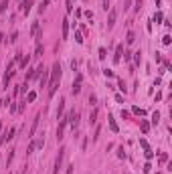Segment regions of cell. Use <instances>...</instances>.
I'll list each match as a JSON object with an SVG mask.
<instances>
[{
  "instance_id": "11",
  "label": "cell",
  "mask_w": 172,
  "mask_h": 174,
  "mask_svg": "<svg viewBox=\"0 0 172 174\" xmlns=\"http://www.w3.org/2000/svg\"><path fill=\"white\" fill-rule=\"evenodd\" d=\"M39 122H41V114H39V116H36V117L33 119V126H31V132H28V136H31V138H33L34 134H36V128H39Z\"/></svg>"
},
{
  "instance_id": "30",
  "label": "cell",
  "mask_w": 172,
  "mask_h": 174,
  "mask_svg": "<svg viewBox=\"0 0 172 174\" xmlns=\"http://www.w3.org/2000/svg\"><path fill=\"white\" fill-rule=\"evenodd\" d=\"M101 6H103V10H107L109 8V0H101Z\"/></svg>"
},
{
  "instance_id": "25",
  "label": "cell",
  "mask_w": 172,
  "mask_h": 174,
  "mask_svg": "<svg viewBox=\"0 0 172 174\" xmlns=\"http://www.w3.org/2000/svg\"><path fill=\"white\" fill-rule=\"evenodd\" d=\"M6 6H8V0H2V2H0V14L6 10Z\"/></svg>"
},
{
  "instance_id": "42",
  "label": "cell",
  "mask_w": 172,
  "mask_h": 174,
  "mask_svg": "<svg viewBox=\"0 0 172 174\" xmlns=\"http://www.w3.org/2000/svg\"><path fill=\"white\" fill-rule=\"evenodd\" d=\"M99 59H105V49H99Z\"/></svg>"
},
{
  "instance_id": "18",
  "label": "cell",
  "mask_w": 172,
  "mask_h": 174,
  "mask_svg": "<svg viewBox=\"0 0 172 174\" xmlns=\"http://www.w3.org/2000/svg\"><path fill=\"white\" fill-rule=\"evenodd\" d=\"M63 109H65V99H61L59 101V107H57V117L63 116Z\"/></svg>"
},
{
  "instance_id": "26",
  "label": "cell",
  "mask_w": 172,
  "mask_h": 174,
  "mask_svg": "<svg viewBox=\"0 0 172 174\" xmlns=\"http://www.w3.org/2000/svg\"><path fill=\"white\" fill-rule=\"evenodd\" d=\"M158 119H160V114L154 111V114H152V124H158Z\"/></svg>"
},
{
  "instance_id": "15",
  "label": "cell",
  "mask_w": 172,
  "mask_h": 174,
  "mask_svg": "<svg viewBox=\"0 0 172 174\" xmlns=\"http://www.w3.org/2000/svg\"><path fill=\"white\" fill-rule=\"evenodd\" d=\"M28 61H31V57H28V55H20V59H18V63H20V69H24V67L28 65Z\"/></svg>"
},
{
  "instance_id": "35",
  "label": "cell",
  "mask_w": 172,
  "mask_h": 174,
  "mask_svg": "<svg viewBox=\"0 0 172 174\" xmlns=\"http://www.w3.org/2000/svg\"><path fill=\"white\" fill-rule=\"evenodd\" d=\"M122 117H124V119H128V117H130V111H126V109H122Z\"/></svg>"
},
{
  "instance_id": "40",
  "label": "cell",
  "mask_w": 172,
  "mask_h": 174,
  "mask_svg": "<svg viewBox=\"0 0 172 174\" xmlns=\"http://www.w3.org/2000/svg\"><path fill=\"white\" fill-rule=\"evenodd\" d=\"M164 16H162V12H156V16H154V20H162Z\"/></svg>"
},
{
  "instance_id": "3",
  "label": "cell",
  "mask_w": 172,
  "mask_h": 174,
  "mask_svg": "<svg viewBox=\"0 0 172 174\" xmlns=\"http://www.w3.org/2000/svg\"><path fill=\"white\" fill-rule=\"evenodd\" d=\"M43 146H45V140H43V138H41V140H34V142H31V144H28V148H26V154H33L36 148H43Z\"/></svg>"
},
{
  "instance_id": "10",
  "label": "cell",
  "mask_w": 172,
  "mask_h": 174,
  "mask_svg": "<svg viewBox=\"0 0 172 174\" xmlns=\"http://www.w3.org/2000/svg\"><path fill=\"white\" fill-rule=\"evenodd\" d=\"M122 55H124V45H117L115 47V55H114V63H120Z\"/></svg>"
},
{
  "instance_id": "5",
  "label": "cell",
  "mask_w": 172,
  "mask_h": 174,
  "mask_svg": "<svg viewBox=\"0 0 172 174\" xmlns=\"http://www.w3.org/2000/svg\"><path fill=\"white\" fill-rule=\"evenodd\" d=\"M14 134H16V128H10V130H6V132H4V136L0 138V144H6V142H10V140L14 138Z\"/></svg>"
},
{
  "instance_id": "33",
  "label": "cell",
  "mask_w": 172,
  "mask_h": 174,
  "mask_svg": "<svg viewBox=\"0 0 172 174\" xmlns=\"http://www.w3.org/2000/svg\"><path fill=\"white\" fill-rule=\"evenodd\" d=\"M95 101H97V97H95V95H89V103L95 105Z\"/></svg>"
},
{
  "instance_id": "4",
  "label": "cell",
  "mask_w": 172,
  "mask_h": 174,
  "mask_svg": "<svg viewBox=\"0 0 172 174\" xmlns=\"http://www.w3.org/2000/svg\"><path fill=\"white\" fill-rule=\"evenodd\" d=\"M69 124V116L67 117H61V124L57 128V140H63V132H65V126Z\"/></svg>"
},
{
  "instance_id": "23",
  "label": "cell",
  "mask_w": 172,
  "mask_h": 174,
  "mask_svg": "<svg viewBox=\"0 0 172 174\" xmlns=\"http://www.w3.org/2000/svg\"><path fill=\"white\" fill-rule=\"evenodd\" d=\"M132 111H134V114H136V116H146V111H144V109H142V107H134V109H132Z\"/></svg>"
},
{
  "instance_id": "22",
  "label": "cell",
  "mask_w": 172,
  "mask_h": 174,
  "mask_svg": "<svg viewBox=\"0 0 172 174\" xmlns=\"http://www.w3.org/2000/svg\"><path fill=\"white\" fill-rule=\"evenodd\" d=\"M75 41H77V43H83V35H81V31H75Z\"/></svg>"
},
{
  "instance_id": "21",
  "label": "cell",
  "mask_w": 172,
  "mask_h": 174,
  "mask_svg": "<svg viewBox=\"0 0 172 174\" xmlns=\"http://www.w3.org/2000/svg\"><path fill=\"white\" fill-rule=\"evenodd\" d=\"M140 130H142L144 134H148V130H150V124H148V122H146V119H144V122L140 124Z\"/></svg>"
},
{
  "instance_id": "9",
  "label": "cell",
  "mask_w": 172,
  "mask_h": 174,
  "mask_svg": "<svg viewBox=\"0 0 172 174\" xmlns=\"http://www.w3.org/2000/svg\"><path fill=\"white\" fill-rule=\"evenodd\" d=\"M31 35L36 39V43H39V39H41V24L39 23H33V28H31Z\"/></svg>"
},
{
  "instance_id": "39",
  "label": "cell",
  "mask_w": 172,
  "mask_h": 174,
  "mask_svg": "<svg viewBox=\"0 0 172 174\" xmlns=\"http://www.w3.org/2000/svg\"><path fill=\"white\" fill-rule=\"evenodd\" d=\"M12 158H14V150H10V154H8V166H10V162H12Z\"/></svg>"
},
{
  "instance_id": "37",
  "label": "cell",
  "mask_w": 172,
  "mask_h": 174,
  "mask_svg": "<svg viewBox=\"0 0 172 174\" xmlns=\"http://www.w3.org/2000/svg\"><path fill=\"white\" fill-rule=\"evenodd\" d=\"M140 55H142V53H136V57H134V59H136V63H138V65L142 63V57H140Z\"/></svg>"
},
{
  "instance_id": "28",
  "label": "cell",
  "mask_w": 172,
  "mask_h": 174,
  "mask_svg": "<svg viewBox=\"0 0 172 174\" xmlns=\"http://www.w3.org/2000/svg\"><path fill=\"white\" fill-rule=\"evenodd\" d=\"M162 43H164V45H170V35H164V36H162Z\"/></svg>"
},
{
  "instance_id": "44",
  "label": "cell",
  "mask_w": 172,
  "mask_h": 174,
  "mask_svg": "<svg viewBox=\"0 0 172 174\" xmlns=\"http://www.w3.org/2000/svg\"><path fill=\"white\" fill-rule=\"evenodd\" d=\"M142 8V0H136V10H140Z\"/></svg>"
},
{
  "instance_id": "8",
  "label": "cell",
  "mask_w": 172,
  "mask_h": 174,
  "mask_svg": "<svg viewBox=\"0 0 172 174\" xmlns=\"http://www.w3.org/2000/svg\"><path fill=\"white\" fill-rule=\"evenodd\" d=\"M81 81H83V75H77V81L73 83V87H71V93L73 95H77L81 91Z\"/></svg>"
},
{
  "instance_id": "1",
  "label": "cell",
  "mask_w": 172,
  "mask_h": 174,
  "mask_svg": "<svg viewBox=\"0 0 172 174\" xmlns=\"http://www.w3.org/2000/svg\"><path fill=\"white\" fill-rule=\"evenodd\" d=\"M59 79H61V63L55 61L53 63V69H51V81H49V97H53L55 91L59 87Z\"/></svg>"
},
{
  "instance_id": "14",
  "label": "cell",
  "mask_w": 172,
  "mask_h": 174,
  "mask_svg": "<svg viewBox=\"0 0 172 174\" xmlns=\"http://www.w3.org/2000/svg\"><path fill=\"white\" fill-rule=\"evenodd\" d=\"M31 6H33V0H23V4H20V10L28 14V10H31Z\"/></svg>"
},
{
  "instance_id": "16",
  "label": "cell",
  "mask_w": 172,
  "mask_h": 174,
  "mask_svg": "<svg viewBox=\"0 0 172 174\" xmlns=\"http://www.w3.org/2000/svg\"><path fill=\"white\" fill-rule=\"evenodd\" d=\"M134 41H136V33H134V31H130V33L126 35V43H128V45H132Z\"/></svg>"
},
{
  "instance_id": "32",
  "label": "cell",
  "mask_w": 172,
  "mask_h": 174,
  "mask_svg": "<svg viewBox=\"0 0 172 174\" xmlns=\"http://www.w3.org/2000/svg\"><path fill=\"white\" fill-rule=\"evenodd\" d=\"M140 144H142V148H144V150H148L150 146H148V142H146V140H140Z\"/></svg>"
},
{
  "instance_id": "34",
  "label": "cell",
  "mask_w": 172,
  "mask_h": 174,
  "mask_svg": "<svg viewBox=\"0 0 172 174\" xmlns=\"http://www.w3.org/2000/svg\"><path fill=\"white\" fill-rule=\"evenodd\" d=\"M16 39H18V33H12V35H10V43H14Z\"/></svg>"
},
{
  "instance_id": "45",
  "label": "cell",
  "mask_w": 172,
  "mask_h": 174,
  "mask_svg": "<svg viewBox=\"0 0 172 174\" xmlns=\"http://www.w3.org/2000/svg\"><path fill=\"white\" fill-rule=\"evenodd\" d=\"M130 2H132V0H126V2H124V10H128V6H130Z\"/></svg>"
},
{
  "instance_id": "31",
  "label": "cell",
  "mask_w": 172,
  "mask_h": 174,
  "mask_svg": "<svg viewBox=\"0 0 172 174\" xmlns=\"http://www.w3.org/2000/svg\"><path fill=\"white\" fill-rule=\"evenodd\" d=\"M166 160H168V154H164V152H162V154H160V162L164 164V162H166Z\"/></svg>"
},
{
  "instance_id": "6",
  "label": "cell",
  "mask_w": 172,
  "mask_h": 174,
  "mask_svg": "<svg viewBox=\"0 0 172 174\" xmlns=\"http://www.w3.org/2000/svg\"><path fill=\"white\" fill-rule=\"evenodd\" d=\"M115 18H117V10L112 8L109 10V16H107V28H114L115 26Z\"/></svg>"
},
{
  "instance_id": "2",
  "label": "cell",
  "mask_w": 172,
  "mask_h": 174,
  "mask_svg": "<svg viewBox=\"0 0 172 174\" xmlns=\"http://www.w3.org/2000/svg\"><path fill=\"white\" fill-rule=\"evenodd\" d=\"M65 148H61L59 150V156H57V160H55V168H53V174H59V168H61V164H63V158H65Z\"/></svg>"
},
{
  "instance_id": "19",
  "label": "cell",
  "mask_w": 172,
  "mask_h": 174,
  "mask_svg": "<svg viewBox=\"0 0 172 174\" xmlns=\"http://www.w3.org/2000/svg\"><path fill=\"white\" fill-rule=\"evenodd\" d=\"M34 57H43V45L36 43V49H34Z\"/></svg>"
},
{
  "instance_id": "29",
  "label": "cell",
  "mask_w": 172,
  "mask_h": 174,
  "mask_svg": "<svg viewBox=\"0 0 172 174\" xmlns=\"http://www.w3.org/2000/svg\"><path fill=\"white\" fill-rule=\"evenodd\" d=\"M117 158H126V150H124V148L117 150Z\"/></svg>"
},
{
  "instance_id": "36",
  "label": "cell",
  "mask_w": 172,
  "mask_h": 174,
  "mask_svg": "<svg viewBox=\"0 0 172 174\" xmlns=\"http://www.w3.org/2000/svg\"><path fill=\"white\" fill-rule=\"evenodd\" d=\"M73 168H75V166H73V164H69V166H67V172H65V174H73Z\"/></svg>"
},
{
  "instance_id": "38",
  "label": "cell",
  "mask_w": 172,
  "mask_h": 174,
  "mask_svg": "<svg viewBox=\"0 0 172 174\" xmlns=\"http://www.w3.org/2000/svg\"><path fill=\"white\" fill-rule=\"evenodd\" d=\"M152 156H154V152H152V150H150V148H148V150H146V158H148V160H150Z\"/></svg>"
},
{
  "instance_id": "43",
  "label": "cell",
  "mask_w": 172,
  "mask_h": 174,
  "mask_svg": "<svg viewBox=\"0 0 172 174\" xmlns=\"http://www.w3.org/2000/svg\"><path fill=\"white\" fill-rule=\"evenodd\" d=\"M6 103H10V99H2V101H0V107H4Z\"/></svg>"
},
{
  "instance_id": "24",
  "label": "cell",
  "mask_w": 172,
  "mask_h": 174,
  "mask_svg": "<svg viewBox=\"0 0 172 174\" xmlns=\"http://www.w3.org/2000/svg\"><path fill=\"white\" fill-rule=\"evenodd\" d=\"M49 2H51V0H43V2H41V6H39V12H43L47 8V6H49Z\"/></svg>"
},
{
  "instance_id": "20",
  "label": "cell",
  "mask_w": 172,
  "mask_h": 174,
  "mask_svg": "<svg viewBox=\"0 0 172 174\" xmlns=\"http://www.w3.org/2000/svg\"><path fill=\"white\" fill-rule=\"evenodd\" d=\"M34 99H36V93H34V91H28V93H26V101H28V103H33Z\"/></svg>"
},
{
  "instance_id": "41",
  "label": "cell",
  "mask_w": 172,
  "mask_h": 174,
  "mask_svg": "<svg viewBox=\"0 0 172 174\" xmlns=\"http://www.w3.org/2000/svg\"><path fill=\"white\" fill-rule=\"evenodd\" d=\"M85 16H87L89 20H93V12H91V10H87V12H85Z\"/></svg>"
},
{
  "instance_id": "12",
  "label": "cell",
  "mask_w": 172,
  "mask_h": 174,
  "mask_svg": "<svg viewBox=\"0 0 172 174\" xmlns=\"http://www.w3.org/2000/svg\"><path fill=\"white\" fill-rule=\"evenodd\" d=\"M97 117H99V109H97V107H93L91 109V114H89V124H97Z\"/></svg>"
},
{
  "instance_id": "27",
  "label": "cell",
  "mask_w": 172,
  "mask_h": 174,
  "mask_svg": "<svg viewBox=\"0 0 172 174\" xmlns=\"http://www.w3.org/2000/svg\"><path fill=\"white\" fill-rule=\"evenodd\" d=\"M103 75H105V77H114L115 73H114L112 69H103Z\"/></svg>"
},
{
  "instance_id": "17",
  "label": "cell",
  "mask_w": 172,
  "mask_h": 174,
  "mask_svg": "<svg viewBox=\"0 0 172 174\" xmlns=\"http://www.w3.org/2000/svg\"><path fill=\"white\" fill-rule=\"evenodd\" d=\"M67 36H69V20L65 18L63 20V39H67Z\"/></svg>"
},
{
  "instance_id": "7",
  "label": "cell",
  "mask_w": 172,
  "mask_h": 174,
  "mask_svg": "<svg viewBox=\"0 0 172 174\" xmlns=\"http://www.w3.org/2000/svg\"><path fill=\"white\" fill-rule=\"evenodd\" d=\"M69 124H71L73 130L77 128V124H79V114H77V111H71V114H69Z\"/></svg>"
},
{
  "instance_id": "13",
  "label": "cell",
  "mask_w": 172,
  "mask_h": 174,
  "mask_svg": "<svg viewBox=\"0 0 172 174\" xmlns=\"http://www.w3.org/2000/svg\"><path fill=\"white\" fill-rule=\"evenodd\" d=\"M107 122H109V128H112V132H114V134H117V132H120V128H117V124H115L114 116H107Z\"/></svg>"
}]
</instances>
